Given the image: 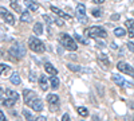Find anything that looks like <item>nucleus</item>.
Returning a JSON list of instances; mask_svg holds the SVG:
<instances>
[{"mask_svg":"<svg viewBox=\"0 0 134 121\" xmlns=\"http://www.w3.org/2000/svg\"><path fill=\"white\" fill-rule=\"evenodd\" d=\"M98 62L102 65V67L103 69H107L109 66H110V62H109V58H107V55H103V54H100L99 55V58H98Z\"/></svg>","mask_w":134,"mask_h":121,"instance_id":"obj_14","label":"nucleus"},{"mask_svg":"<svg viewBox=\"0 0 134 121\" xmlns=\"http://www.w3.org/2000/svg\"><path fill=\"white\" fill-rule=\"evenodd\" d=\"M44 70H46L48 74H51V75H57V74H58V70L55 69L50 62H46V63H44Z\"/></svg>","mask_w":134,"mask_h":121,"instance_id":"obj_15","label":"nucleus"},{"mask_svg":"<svg viewBox=\"0 0 134 121\" xmlns=\"http://www.w3.org/2000/svg\"><path fill=\"white\" fill-rule=\"evenodd\" d=\"M28 106H31L32 108V111H35V112H42L43 111V101L40 100V98H35V100H32L30 104H28Z\"/></svg>","mask_w":134,"mask_h":121,"instance_id":"obj_8","label":"nucleus"},{"mask_svg":"<svg viewBox=\"0 0 134 121\" xmlns=\"http://www.w3.org/2000/svg\"><path fill=\"white\" fill-rule=\"evenodd\" d=\"M76 112H78V114L79 116H82V117H87L88 116V111L85 108V106H79V108H76Z\"/></svg>","mask_w":134,"mask_h":121,"instance_id":"obj_22","label":"nucleus"},{"mask_svg":"<svg viewBox=\"0 0 134 121\" xmlns=\"http://www.w3.org/2000/svg\"><path fill=\"white\" fill-rule=\"evenodd\" d=\"M114 35L115 36H125L126 35V31H125V28H122V27H117L114 30Z\"/></svg>","mask_w":134,"mask_h":121,"instance_id":"obj_24","label":"nucleus"},{"mask_svg":"<svg viewBox=\"0 0 134 121\" xmlns=\"http://www.w3.org/2000/svg\"><path fill=\"white\" fill-rule=\"evenodd\" d=\"M87 35L90 38H107V31L100 26H94L91 28H88Z\"/></svg>","mask_w":134,"mask_h":121,"instance_id":"obj_4","label":"nucleus"},{"mask_svg":"<svg viewBox=\"0 0 134 121\" xmlns=\"http://www.w3.org/2000/svg\"><path fill=\"white\" fill-rule=\"evenodd\" d=\"M111 81H113L115 85L121 86V87H125L126 86V81L122 78L119 74H113V75H111Z\"/></svg>","mask_w":134,"mask_h":121,"instance_id":"obj_11","label":"nucleus"},{"mask_svg":"<svg viewBox=\"0 0 134 121\" xmlns=\"http://www.w3.org/2000/svg\"><path fill=\"white\" fill-rule=\"evenodd\" d=\"M76 16H78V20L81 23H87V16H86V7L83 4H78L76 6Z\"/></svg>","mask_w":134,"mask_h":121,"instance_id":"obj_7","label":"nucleus"},{"mask_svg":"<svg viewBox=\"0 0 134 121\" xmlns=\"http://www.w3.org/2000/svg\"><path fill=\"white\" fill-rule=\"evenodd\" d=\"M2 104H3L4 106H7V108H11V106H14L15 101H14V100H9V98H7V100H3V101H2Z\"/></svg>","mask_w":134,"mask_h":121,"instance_id":"obj_26","label":"nucleus"},{"mask_svg":"<svg viewBox=\"0 0 134 121\" xmlns=\"http://www.w3.org/2000/svg\"><path fill=\"white\" fill-rule=\"evenodd\" d=\"M50 83H51V87L54 90H57L58 87H59V80L57 78V75H52L51 78H50Z\"/></svg>","mask_w":134,"mask_h":121,"instance_id":"obj_20","label":"nucleus"},{"mask_svg":"<svg viewBox=\"0 0 134 121\" xmlns=\"http://www.w3.org/2000/svg\"><path fill=\"white\" fill-rule=\"evenodd\" d=\"M50 9L52 11L54 14H57L59 18H63V19H66V20H69V19H71V16L69 15V14H66L64 11H62V9H59L58 7H54V6H51L50 7Z\"/></svg>","mask_w":134,"mask_h":121,"instance_id":"obj_10","label":"nucleus"},{"mask_svg":"<svg viewBox=\"0 0 134 121\" xmlns=\"http://www.w3.org/2000/svg\"><path fill=\"white\" fill-rule=\"evenodd\" d=\"M23 116L26 117L27 121H34V120H36V118H34V114H32L30 111H27V109H23Z\"/></svg>","mask_w":134,"mask_h":121,"instance_id":"obj_25","label":"nucleus"},{"mask_svg":"<svg viewBox=\"0 0 134 121\" xmlns=\"http://www.w3.org/2000/svg\"><path fill=\"white\" fill-rule=\"evenodd\" d=\"M28 46H30V49L34 52H44V51H46V47H44L43 42L40 39L35 38V36H31L28 39Z\"/></svg>","mask_w":134,"mask_h":121,"instance_id":"obj_3","label":"nucleus"},{"mask_svg":"<svg viewBox=\"0 0 134 121\" xmlns=\"http://www.w3.org/2000/svg\"><path fill=\"white\" fill-rule=\"evenodd\" d=\"M129 36H130V38H134V32H133V31H129Z\"/></svg>","mask_w":134,"mask_h":121,"instance_id":"obj_41","label":"nucleus"},{"mask_svg":"<svg viewBox=\"0 0 134 121\" xmlns=\"http://www.w3.org/2000/svg\"><path fill=\"white\" fill-rule=\"evenodd\" d=\"M9 3L12 4V3H18V0H9Z\"/></svg>","mask_w":134,"mask_h":121,"instance_id":"obj_42","label":"nucleus"},{"mask_svg":"<svg viewBox=\"0 0 134 121\" xmlns=\"http://www.w3.org/2000/svg\"><path fill=\"white\" fill-rule=\"evenodd\" d=\"M43 19H44V22H46V23H47V26L50 27V26H51V23H52L51 18H50L48 15H43Z\"/></svg>","mask_w":134,"mask_h":121,"instance_id":"obj_32","label":"nucleus"},{"mask_svg":"<svg viewBox=\"0 0 134 121\" xmlns=\"http://www.w3.org/2000/svg\"><path fill=\"white\" fill-rule=\"evenodd\" d=\"M125 26H126L130 31H134V20H133V19L126 20V22H125Z\"/></svg>","mask_w":134,"mask_h":121,"instance_id":"obj_27","label":"nucleus"},{"mask_svg":"<svg viewBox=\"0 0 134 121\" xmlns=\"http://www.w3.org/2000/svg\"><path fill=\"white\" fill-rule=\"evenodd\" d=\"M0 121H7V117L4 116L3 112H0Z\"/></svg>","mask_w":134,"mask_h":121,"instance_id":"obj_36","label":"nucleus"},{"mask_svg":"<svg viewBox=\"0 0 134 121\" xmlns=\"http://www.w3.org/2000/svg\"><path fill=\"white\" fill-rule=\"evenodd\" d=\"M34 32H35L36 35H42L43 34V26H42V23H35V26H34Z\"/></svg>","mask_w":134,"mask_h":121,"instance_id":"obj_23","label":"nucleus"},{"mask_svg":"<svg viewBox=\"0 0 134 121\" xmlns=\"http://www.w3.org/2000/svg\"><path fill=\"white\" fill-rule=\"evenodd\" d=\"M20 82H21V81H20V75H19V73H18V71H14L12 74H11V83L15 85V86H18Z\"/></svg>","mask_w":134,"mask_h":121,"instance_id":"obj_17","label":"nucleus"},{"mask_svg":"<svg viewBox=\"0 0 134 121\" xmlns=\"http://www.w3.org/2000/svg\"><path fill=\"white\" fill-rule=\"evenodd\" d=\"M5 96H7V98H9V100H14V101H18V100H19V94H18L15 90L7 89V90H5Z\"/></svg>","mask_w":134,"mask_h":121,"instance_id":"obj_16","label":"nucleus"},{"mask_svg":"<svg viewBox=\"0 0 134 121\" xmlns=\"http://www.w3.org/2000/svg\"><path fill=\"white\" fill-rule=\"evenodd\" d=\"M47 101L51 105H57V104H59V97L57 94H48L47 96Z\"/></svg>","mask_w":134,"mask_h":121,"instance_id":"obj_18","label":"nucleus"},{"mask_svg":"<svg viewBox=\"0 0 134 121\" xmlns=\"http://www.w3.org/2000/svg\"><path fill=\"white\" fill-rule=\"evenodd\" d=\"M111 19H113V20H118V19H119V15H117V14H114L113 16H111Z\"/></svg>","mask_w":134,"mask_h":121,"instance_id":"obj_39","label":"nucleus"},{"mask_svg":"<svg viewBox=\"0 0 134 121\" xmlns=\"http://www.w3.org/2000/svg\"><path fill=\"white\" fill-rule=\"evenodd\" d=\"M117 67H118V70H119V71H122V73H125V74H129V75L134 77V69L131 67V66H130L127 62H125V61L118 62Z\"/></svg>","mask_w":134,"mask_h":121,"instance_id":"obj_6","label":"nucleus"},{"mask_svg":"<svg viewBox=\"0 0 134 121\" xmlns=\"http://www.w3.org/2000/svg\"><path fill=\"white\" fill-rule=\"evenodd\" d=\"M23 98H24V102L28 105V104H30L32 100H35V98H36V94H35V92L26 89V90L23 92Z\"/></svg>","mask_w":134,"mask_h":121,"instance_id":"obj_9","label":"nucleus"},{"mask_svg":"<svg viewBox=\"0 0 134 121\" xmlns=\"http://www.w3.org/2000/svg\"><path fill=\"white\" fill-rule=\"evenodd\" d=\"M11 7L14 8V11H16V12H19V14L23 12V11H21V8H20V6H19L18 3H12V4H11Z\"/></svg>","mask_w":134,"mask_h":121,"instance_id":"obj_30","label":"nucleus"},{"mask_svg":"<svg viewBox=\"0 0 134 121\" xmlns=\"http://www.w3.org/2000/svg\"><path fill=\"white\" fill-rule=\"evenodd\" d=\"M0 57H2V51H0Z\"/></svg>","mask_w":134,"mask_h":121,"instance_id":"obj_43","label":"nucleus"},{"mask_svg":"<svg viewBox=\"0 0 134 121\" xmlns=\"http://www.w3.org/2000/svg\"><path fill=\"white\" fill-rule=\"evenodd\" d=\"M0 16L3 18V20L5 22V23H8V24H11V26L15 23V16L11 14L8 9H5L4 7H0Z\"/></svg>","mask_w":134,"mask_h":121,"instance_id":"obj_5","label":"nucleus"},{"mask_svg":"<svg viewBox=\"0 0 134 121\" xmlns=\"http://www.w3.org/2000/svg\"><path fill=\"white\" fill-rule=\"evenodd\" d=\"M24 4L30 11H32V12H36L39 9V4L36 2H34V0H24Z\"/></svg>","mask_w":134,"mask_h":121,"instance_id":"obj_12","label":"nucleus"},{"mask_svg":"<svg viewBox=\"0 0 134 121\" xmlns=\"http://www.w3.org/2000/svg\"><path fill=\"white\" fill-rule=\"evenodd\" d=\"M20 22L30 23V22H31V15H30V12H27V11H23V12L20 14Z\"/></svg>","mask_w":134,"mask_h":121,"instance_id":"obj_19","label":"nucleus"},{"mask_svg":"<svg viewBox=\"0 0 134 121\" xmlns=\"http://www.w3.org/2000/svg\"><path fill=\"white\" fill-rule=\"evenodd\" d=\"M67 67H69L70 70H72V71H82V67H81V66H76V65L69 63V65H67Z\"/></svg>","mask_w":134,"mask_h":121,"instance_id":"obj_28","label":"nucleus"},{"mask_svg":"<svg viewBox=\"0 0 134 121\" xmlns=\"http://www.w3.org/2000/svg\"><path fill=\"white\" fill-rule=\"evenodd\" d=\"M48 82H50V80H47L44 75H40L39 77V86H40V89L43 92H46L48 89Z\"/></svg>","mask_w":134,"mask_h":121,"instance_id":"obj_13","label":"nucleus"},{"mask_svg":"<svg viewBox=\"0 0 134 121\" xmlns=\"http://www.w3.org/2000/svg\"><path fill=\"white\" fill-rule=\"evenodd\" d=\"M62 121H71V118H70V116L67 114V113H64L63 117H62Z\"/></svg>","mask_w":134,"mask_h":121,"instance_id":"obj_35","label":"nucleus"},{"mask_svg":"<svg viewBox=\"0 0 134 121\" xmlns=\"http://www.w3.org/2000/svg\"><path fill=\"white\" fill-rule=\"evenodd\" d=\"M74 39H75L76 42H79V43H82V45H87V43H88V40H87V39H83V38H81L79 35H76V34H75Z\"/></svg>","mask_w":134,"mask_h":121,"instance_id":"obj_29","label":"nucleus"},{"mask_svg":"<svg viewBox=\"0 0 134 121\" xmlns=\"http://www.w3.org/2000/svg\"><path fill=\"white\" fill-rule=\"evenodd\" d=\"M8 71H11V67L4 63H0V75H7Z\"/></svg>","mask_w":134,"mask_h":121,"instance_id":"obj_21","label":"nucleus"},{"mask_svg":"<svg viewBox=\"0 0 134 121\" xmlns=\"http://www.w3.org/2000/svg\"><path fill=\"white\" fill-rule=\"evenodd\" d=\"M52 20H54L58 26H63V20H60L59 18H52Z\"/></svg>","mask_w":134,"mask_h":121,"instance_id":"obj_33","label":"nucleus"},{"mask_svg":"<svg viewBox=\"0 0 134 121\" xmlns=\"http://www.w3.org/2000/svg\"><path fill=\"white\" fill-rule=\"evenodd\" d=\"M100 14H102V12H100L99 8H94L93 9V16L94 18H100Z\"/></svg>","mask_w":134,"mask_h":121,"instance_id":"obj_31","label":"nucleus"},{"mask_svg":"<svg viewBox=\"0 0 134 121\" xmlns=\"http://www.w3.org/2000/svg\"><path fill=\"white\" fill-rule=\"evenodd\" d=\"M127 49H129V51H131V52H134V43H131V42H127Z\"/></svg>","mask_w":134,"mask_h":121,"instance_id":"obj_34","label":"nucleus"},{"mask_svg":"<svg viewBox=\"0 0 134 121\" xmlns=\"http://www.w3.org/2000/svg\"><path fill=\"white\" fill-rule=\"evenodd\" d=\"M93 2H94L95 4H102V3L105 2V0H93Z\"/></svg>","mask_w":134,"mask_h":121,"instance_id":"obj_38","label":"nucleus"},{"mask_svg":"<svg viewBox=\"0 0 134 121\" xmlns=\"http://www.w3.org/2000/svg\"><path fill=\"white\" fill-rule=\"evenodd\" d=\"M35 121H47V118H46V117H43V116H39V117H36Z\"/></svg>","mask_w":134,"mask_h":121,"instance_id":"obj_37","label":"nucleus"},{"mask_svg":"<svg viewBox=\"0 0 134 121\" xmlns=\"http://www.w3.org/2000/svg\"><path fill=\"white\" fill-rule=\"evenodd\" d=\"M9 55H12L15 59H20L21 57H24V55H26V49H24V46L21 45V43L16 42L14 46H11V49H9Z\"/></svg>","mask_w":134,"mask_h":121,"instance_id":"obj_2","label":"nucleus"},{"mask_svg":"<svg viewBox=\"0 0 134 121\" xmlns=\"http://www.w3.org/2000/svg\"><path fill=\"white\" fill-rule=\"evenodd\" d=\"M3 94H5V93H4V90L2 89V87H0V98H2V97H3Z\"/></svg>","mask_w":134,"mask_h":121,"instance_id":"obj_40","label":"nucleus"},{"mask_svg":"<svg viewBox=\"0 0 134 121\" xmlns=\"http://www.w3.org/2000/svg\"><path fill=\"white\" fill-rule=\"evenodd\" d=\"M59 43L67 50L70 51H75L78 47H76V42L74 38H71L69 34H60L59 35Z\"/></svg>","mask_w":134,"mask_h":121,"instance_id":"obj_1","label":"nucleus"}]
</instances>
